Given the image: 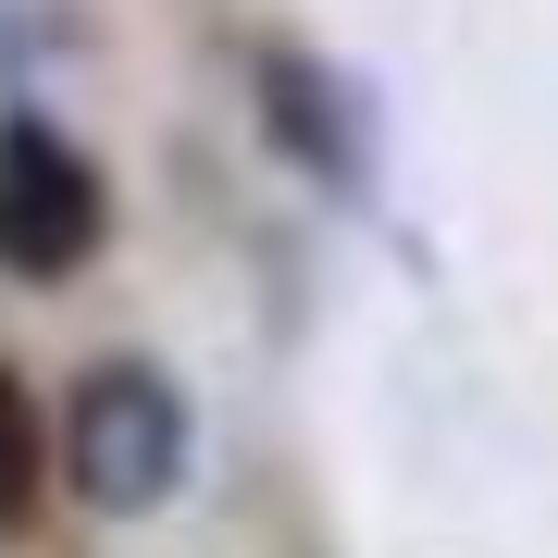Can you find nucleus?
Here are the masks:
<instances>
[{
  "instance_id": "nucleus-2",
  "label": "nucleus",
  "mask_w": 558,
  "mask_h": 558,
  "mask_svg": "<svg viewBox=\"0 0 558 558\" xmlns=\"http://www.w3.org/2000/svg\"><path fill=\"white\" fill-rule=\"evenodd\" d=\"M112 236V186L100 161L62 137L50 112H0V274L13 286H62L87 274Z\"/></svg>"
},
{
  "instance_id": "nucleus-4",
  "label": "nucleus",
  "mask_w": 558,
  "mask_h": 558,
  "mask_svg": "<svg viewBox=\"0 0 558 558\" xmlns=\"http://www.w3.org/2000/svg\"><path fill=\"white\" fill-rule=\"evenodd\" d=\"M50 484H62L50 410H38V385H25V373H0V546H13L25 521L50 509Z\"/></svg>"
},
{
  "instance_id": "nucleus-1",
  "label": "nucleus",
  "mask_w": 558,
  "mask_h": 558,
  "mask_svg": "<svg viewBox=\"0 0 558 558\" xmlns=\"http://www.w3.org/2000/svg\"><path fill=\"white\" fill-rule=\"evenodd\" d=\"M50 447H62V484H75L100 521H149L161 497L186 484V385L161 360H87L50 410Z\"/></svg>"
},
{
  "instance_id": "nucleus-3",
  "label": "nucleus",
  "mask_w": 558,
  "mask_h": 558,
  "mask_svg": "<svg viewBox=\"0 0 558 558\" xmlns=\"http://www.w3.org/2000/svg\"><path fill=\"white\" fill-rule=\"evenodd\" d=\"M248 112H260V137L299 161L323 199H373V186H385V124H373V87H360V75H336L323 50L260 38V50H248Z\"/></svg>"
}]
</instances>
